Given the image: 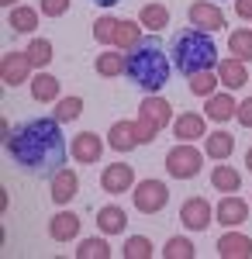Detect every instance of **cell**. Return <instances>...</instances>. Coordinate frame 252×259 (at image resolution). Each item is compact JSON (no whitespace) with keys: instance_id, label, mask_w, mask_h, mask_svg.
Segmentation results:
<instances>
[{"instance_id":"obj_1","label":"cell","mask_w":252,"mask_h":259,"mask_svg":"<svg viewBox=\"0 0 252 259\" xmlns=\"http://www.w3.org/2000/svg\"><path fill=\"white\" fill-rule=\"evenodd\" d=\"M62 121L56 118H28L18 132L7 139V152L21 169L45 177L59 173L66 162V139H62Z\"/></svg>"},{"instance_id":"obj_2","label":"cell","mask_w":252,"mask_h":259,"mask_svg":"<svg viewBox=\"0 0 252 259\" xmlns=\"http://www.w3.org/2000/svg\"><path fill=\"white\" fill-rule=\"evenodd\" d=\"M132 56H128V69H124V76L142 87V90H149V94H159L166 83H170V59H166V52H162V45L155 38H142L135 49H128Z\"/></svg>"},{"instance_id":"obj_3","label":"cell","mask_w":252,"mask_h":259,"mask_svg":"<svg viewBox=\"0 0 252 259\" xmlns=\"http://www.w3.org/2000/svg\"><path fill=\"white\" fill-rule=\"evenodd\" d=\"M173 66L183 73V76H197L204 69H214L218 62V45H214L211 31H200V28H190V31H180L173 38Z\"/></svg>"},{"instance_id":"obj_4","label":"cell","mask_w":252,"mask_h":259,"mask_svg":"<svg viewBox=\"0 0 252 259\" xmlns=\"http://www.w3.org/2000/svg\"><path fill=\"white\" fill-rule=\"evenodd\" d=\"M200 162H204V156L197 152L194 145L190 142H180L176 149H170V156H166V169L176 180H194L200 173Z\"/></svg>"},{"instance_id":"obj_5","label":"cell","mask_w":252,"mask_h":259,"mask_svg":"<svg viewBox=\"0 0 252 259\" xmlns=\"http://www.w3.org/2000/svg\"><path fill=\"white\" fill-rule=\"evenodd\" d=\"M166 204H170L166 183H159V180H142L135 187V207L142 214H155V211H162Z\"/></svg>"},{"instance_id":"obj_6","label":"cell","mask_w":252,"mask_h":259,"mask_svg":"<svg viewBox=\"0 0 252 259\" xmlns=\"http://www.w3.org/2000/svg\"><path fill=\"white\" fill-rule=\"evenodd\" d=\"M190 21H194V28H200V31H221L225 28V11L218 4L197 0V4H190Z\"/></svg>"},{"instance_id":"obj_7","label":"cell","mask_w":252,"mask_h":259,"mask_svg":"<svg viewBox=\"0 0 252 259\" xmlns=\"http://www.w3.org/2000/svg\"><path fill=\"white\" fill-rule=\"evenodd\" d=\"M28 73H31L28 52H7V56L0 59V76H4L7 87H21V83L28 80Z\"/></svg>"},{"instance_id":"obj_8","label":"cell","mask_w":252,"mask_h":259,"mask_svg":"<svg viewBox=\"0 0 252 259\" xmlns=\"http://www.w3.org/2000/svg\"><path fill=\"white\" fill-rule=\"evenodd\" d=\"M132 180H135V169L128 162H111L104 173H100V187L107 194H128L132 190Z\"/></svg>"},{"instance_id":"obj_9","label":"cell","mask_w":252,"mask_h":259,"mask_svg":"<svg viewBox=\"0 0 252 259\" xmlns=\"http://www.w3.org/2000/svg\"><path fill=\"white\" fill-rule=\"evenodd\" d=\"M180 221H183L187 228H194V232H204V228L211 225V204H207L204 197L183 200V207H180Z\"/></svg>"},{"instance_id":"obj_10","label":"cell","mask_w":252,"mask_h":259,"mask_svg":"<svg viewBox=\"0 0 252 259\" xmlns=\"http://www.w3.org/2000/svg\"><path fill=\"white\" fill-rule=\"evenodd\" d=\"M138 118L152 121L155 128H166L170 121H173V107H170V100L155 97V94H149V97L138 104Z\"/></svg>"},{"instance_id":"obj_11","label":"cell","mask_w":252,"mask_h":259,"mask_svg":"<svg viewBox=\"0 0 252 259\" xmlns=\"http://www.w3.org/2000/svg\"><path fill=\"white\" fill-rule=\"evenodd\" d=\"M218 256L225 259H249L252 256V239L249 235H238V232H228L218 239Z\"/></svg>"},{"instance_id":"obj_12","label":"cell","mask_w":252,"mask_h":259,"mask_svg":"<svg viewBox=\"0 0 252 259\" xmlns=\"http://www.w3.org/2000/svg\"><path fill=\"white\" fill-rule=\"evenodd\" d=\"M73 156H76V162H97L104 156V142L94 132H79L73 139Z\"/></svg>"},{"instance_id":"obj_13","label":"cell","mask_w":252,"mask_h":259,"mask_svg":"<svg viewBox=\"0 0 252 259\" xmlns=\"http://www.w3.org/2000/svg\"><path fill=\"white\" fill-rule=\"evenodd\" d=\"M218 80L225 83L228 90H238V87L249 83V69H245L242 59H221L218 62Z\"/></svg>"},{"instance_id":"obj_14","label":"cell","mask_w":252,"mask_h":259,"mask_svg":"<svg viewBox=\"0 0 252 259\" xmlns=\"http://www.w3.org/2000/svg\"><path fill=\"white\" fill-rule=\"evenodd\" d=\"M249 218V204L242 197H221V204H218V221L221 225H228V228H235V225H242V221Z\"/></svg>"},{"instance_id":"obj_15","label":"cell","mask_w":252,"mask_h":259,"mask_svg":"<svg viewBox=\"0 0 252 259\" xmlns=\"http://www.w3.org/2000/svg\"><path fill=\"white\" fill-rule=\"evenodd\" d=\"M79 225H83V221H79L73 211H59L56 218L49 221V235H52L56 242H69V239L79 235Z\"/></svg>"},{"instance_id":"obj_16","label":"cell","mask_w":252,"mask_h":259,"mask_svg":"<svg viewBox=\"0 0 252 259\" xmlns=\"http://www.w3.org/2000/svg\"><path fill=\"white\" fill-rule=\"evenodd\" d=\"M79 190V177L73 169H59L56 177H52V200L56 204H69V200L76 197Z\"/></svg>"},{"instance_id":"obj_17","label":"cell","mask_w":252,"mask_h":259,"mask_svg":"<svg viewBox=\"0 0 252 259\" xmlns=\"http://www.w3.org/2000/svg\"><path fill=\"white\" fill-rule=\"evenodd\" d=\"M107 139H111V149H114V152H128L132 145H138L135 121H117V124H111Z\"/></svg>"},{"instance_id":"obj_18","label":"cell","mask_w":252,"mask_h":259,"mask_svg":"<svg viewBox=\"0 0 252 259\" xmlns=\"http://www.w3.org/2000/svg\"><path fill=\"white\" fill-rule=\"evenodd\" d=\"M124 225H128V214L121 211V207H100L97 211V228L104 232V235H121L124 232Z\"/></svg>"},{"instance_id":"obj_19","label":"cell","mask_w":252,"mask_h":259,"mask_svg":"<svg viewBox=\"0 0 252 259\" xmlns=\"http://www.w3.org/2000/svg\"><path fill=\"white\" fill-rule=\"evenodd\" d=\"M204 111H207V118H214V121H228V118H235L238 104H235L232 94H211L207 104H204Z\"/></svg>"},{"instance_id":"obj_20","label":"cell","mask_w":252,"mask_h":259,"mask_svg":"<svg viewBox=\"0 0 252 259\" xmlns=\"http://www.w3.org/2000/svg\"><path fill=\"white\" fill-rule=\"evenodd\" d=\"M204 152H207L211 159H228V156L235 152V139L228 135V132H214V135L204 139Z\"/></svg>"},{"instance_id":"obj_21","label":"cell","mask_w":252,"mask_h":259,"mask_svg":"<svg viewBox=\"0 0 252 259\" xmlns=\"http://www.w3.org/2000/svg\"><path fill=\"white\" fill-rule=\"evenodd\" d=\"M138 41H142V21H117L114 28V45L117 49H135Z\"/></svg>"},{"instance_id":"obj_22","label":"cell","mask_w":252,"mask_h":259,"mask_svg":"<svg viewBox=\"0 0 252 259\" xmlns=\"http://www.w3.org/2000/svg\"><path fill=\"white\" fill-rule=\"evenodd\" d=\"M211 183H214V190H221V194H235L242 187V177H238L235 166H214Z\"/></svg>"},{"instance_id":"obj_23","label":"cell","mask_w":252,"mask_h":259,"mask_svg":"<svg viewBox=\"0 0 252 259\" xmlns=\"http://www.w3.org/2000/svg\"><path fill=\"white\" fill-rule=\"evenodd\" d=\"M173 132H176V139H183V142L204 139V118L200 114H183V118L173 121Z\"/></svg>"},{"instance_id":"obj_24","label":"cell","mask_w":252,"mask_h":259,"mask_svg":"<svg viewBox=\"0 0 252 259\" xmlns=\"http://www.w3.org/2000/svg\"><path fill=\"white\" fill-rule=\"evenodd\" d=\"M138 21H142V28H149V31H162V28L170 24V11H166L162 4H145L142 14H138Z\"/></svg>"},{"instance_id":"obj_25","label":"cell","mask_w":252,"mask_h":259,"mask_svg":"<svg viewBox=\"0 0 252 259\" xmlns=\"http://www.w3.org/2000/svg\"><path fill=\"white\" fill-rule=\"evenodd\" d=\"M94 69H97L100 76H121V73L128 69V56H121V52H104V56H97Z\"/></svg>"},{"instance_id":"obj_26","label":"cell","mask_w":252,"mask_h":259,"mask_svg":"<svg viewBox=\"0 0 252 259\" xmlns=\"http://www.w3.org/2000/svg\"><path fill=\"white\" fill-rule=\"evenodd\" d=\"M31 97L35 100H56L59 97V80L52 76V73H38L35 80H31Z\"/></svg>"},{"instance_id":"obj_27","label":"cell","mask_w":252,"mask_h":259,"mask_svg":"<svg viewBox=\"0 0 252 259\" xmlns=\"http://www.w3.org/2000/svg\"><path fill=\"white\" fill-rule=\"evenodd\" d=\"M228 49H232L235 59L249 62V59H252V31H249V28H242V31H232V35H228Z\"/></svg>"},{"instance_id":"obj_28","label":"cell","mask_w":252,"mask_h":259,"mask_svg":"<svg viewBox=\"0 0 252 259\" xmlns=\"http://www.w3.org/2000/svg\"><path fill=\"white\" fill-rule=\"evenodd\" d=\"M107 256H111L107 239H83L76 249V259H107Z\"/></svg>"},{"instance_id":"obj_29","label":"cell","mask_w":252,"mask_h":259,"mask_svg":"<svg viewBox=\"0 0 252 259\" xmlns=\"http://www.w3.org/2000/svg\"><path fill=\"white\" fill-rule=\"evenodd\" d=\"M11 28L14 31H35L38 28V14L31 7H14L11 11Z\"/></svg>"},{"instance_id":"obj_30","label":"cell","mask_w":252,"mask_h":259,"mask_svg":"<svg viewBox=\"0 0 252 259\" xmlns=\"http://www.w3.org/2000/svg\"><path fill=\"white\" fill-rule=\"evenodd\" d=\"M24 52H28L31 66H49V62H52V41L49 38H35Z\"/></svg>"},{"instance_id":"obj_31","label":"cell","mask_w":252,"mask_h":259,"mask_svg":"<svg viewBox=\"0 0 252 259\" xmlns=\"http://www.w3.org/2000/svg\"><path fill=\"white\" fill-rule=\"evenodd\" d=\"M152 256V242L145 235H132L124 242V259H149Z\"/></svg>"},{"instance_id":"obj_32","label":"cell","mask_w":252,"mask_h":259,"mask_svg":"<svg viewBox=\"0 0 252 259\" xmlns=\"http://www.w3.org/2000/svg\"><path fill=\"white\" fill-rule=\"evenodd\" d=\"M162 256L166 259H194V242L190 239H170L166 242V249H162Z\"/></svg>"},{"instance_id":"obj_33","label":"cell","mask_w":252,"mask_h":259,"mask_svg":"<svg viewBox=\"0 0 252 259\" xmlns=\"http://www.w3.org/2000/svg\"><path fill=\"white\" fill-rule=\"evenodd\" d=\"M79 114H83V100L79 97H62L59 100V107H56V121H76Z\"/></svg>"},{"instance_id":"obj_34","label":"cell","mask_w":252,"mask_h":259,"mask_svg":"<svg viewBox=\"0 0 252 259\" xmlns=\"http://www.w3.org/2000/svg\"><path fill=\"white\" fill-rule=\"evenodd\" d=\"M214 83H221V80H214V69H204V73L190 76V90H194L197 97H211V94H214Z\"/></svg>"},{"instance_id":"obj_35","label":"cell","mask_w":252,"mask_h":259,"mask_svg":"<svg viewBox=\"0 0 252 259\" xmlns=\"http://www.w3.org/2000/svg\"><path fill=\"white\" fill-rule=\"evenodd\" d=\"M114 28H117V18H100L94 24V38L104 45V41H114Z\"/></svg>"},{"instance_id":"obj_36","label":"cell","mask_w":252,"mask_h":259,"mask_svg":"<svg viewBox=\"0 0 252 259\" xmlns=\"http://www.w3.org/2000/svg\"><path fill=\"white\" fill-rule=\"evenodd\" d=\"M135 135H138V145H145V142H152L155 135H159V128L145 118H135Z\"/></svg>"},{"instance_id":"obj_37","label":"cell","mask_w":252,"mask_h":259,"mask_svg":"<svg viewBox=\"0 0 252 259\" xmlns=\"http://www.w3.org/2000/svg\"><path fill=\"white\" fill-rule=\"evenodd\" d=\"M69 11V0H41V14H49V18H62Z\"/></svg>"},{"instance_id":"obj_38","label":"cell","mask_w":252,"mask_h":259,"mask_svg":"<svg viewBox=\"0 0 252 259\" xmlns=\"http://www.w3.org/2000/svg\"><path fill=\"white\" fill-rule=\"evenodd\" d=\"M235 118H238L242 128H252V100H242V107L235 111Z\"/></svg>"},{"instance_id":"obj_39","label":"cell","mask_w":252,"mask_h":259,"mask_svg":"<svg viewBox=\"0 0 252 259\" xmlns=\"http://www.w3.org/2000/svg\"><path fill=\"white\" fill-rule=\"evenodd\" d=\"M235 11L238 18H252V0H235Z\"/></svg>"},{"instance_id":"obj_40","label":"cell","mask_w":252,"mask_h":259,"mask_svg":"<svg viewBox=\"0 0 252 259\" xmlns=\"http://www.w3.org/2000/svg\"><path fill=\"white\" fill-rule=\"evenodd\" d=\"M97 7H114V4H121V0H94Z\"/></svg>"},{"instance_id":"obj_41","label":"cell","mask_w":252,"mask_h":259,"mask_svg":"<svg viewBox=\"0 0 252 259\" xmlns=\"http://www.w3.org/2000/svg\"><path fill=\"white\" fill-rule=\"evenodd\" d=\"M245 166L252 169V145H249V152H245Z\"/></svg>"},{"instance_id":"obj_42","label":"cell","mask_w":252,"mask_h":259,"mask_svg":"<svg viewBox=\"0 0 252 259\" xmlns=\"http://www.w3.org/2000/svg\"><path fill=\"white\" fill-rule=\"evenodd\" d=\"M0 4H4V7H14V4H18V0H0Z\"/></svg>"}]
</instances>
